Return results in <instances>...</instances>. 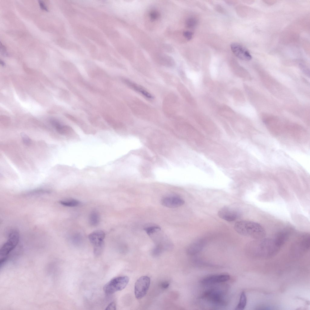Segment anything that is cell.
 Masks as SVG:
<instances>
[{
	"instance_id": "cell-26",
	"label": "cell",
	"mask_w": 310,
	"mask_h": 310,
	"mask_svg": "<svg viewBox=\"0 0 310 310\" xmlns=\"http://www.w3.org/2000/svg\"><path fill=\"white\" fill-rule=\"evenodd\" d=\"M169 285V283L166 282H163L161 285L163 289H167Z\"/></svg>"
},
{
	"instance_id": "cell-21",
	"label": "cell",
	"mask_w": 310,
	"mask_h": 310,
	"mask_svg": "<svg viewBox=\"0 0 310 310\" xmlns=\"http://www.w3.org/2000/svg\"><path fill=\"white\" fill-rule=\"evenodd\" d=\"M184 37L188 40H190L192 39L193 34V32L189 31H186L184 32L183 33Z\"/></svg>"
},
{
	"instance_id": "cell-4",
	"label": "cell",
	"mask_w": 310,
	"mask_h": 310,
	"mask_svg": "<svg viewBox=\"0 0 310 310\" xmlns=\"http://www.w3.org/2000/svg\"><path fill=\"white\" fill-rule=\"evenodd\" d=\"M19 235L18 232L15 230H12L10 232L7 240L0 249V255L1 256H7L15 247L19 242Z\"/></svg>"
},
{
	"instance_id": "cell-11",
	"label": "cell",
	"mask_w": 310,
	"mask_h": 310,
	"mask_svg": "<svg viewBox=\"0 0 310 310\" xmlns=\"http://www.w3.org/2000/svg\"><path fill=\"white\" fill-rule=\"evenodd\" d=\"M205 244L206 241L203 239L197 240L190 245L187 249V252L190 255H195L203 249Z\"/></svg>"
},
{
	"instance_id": "cell-17",
	"label": "cell",
	"mask_w": 310,
	"mask_h": 310,
	"mask_svg": "<svg viewBox=\"0 0 310 310\" xmlns=\"http://www.w3.org/2000/svg\"><path fill=\"white\" fill-rule=\"evenodd\" d=\"M160 229V227L156 225L147 226L144 228L145 232L149 236L152 235L159 231Z\"/></svg>"
},
{
	"instance_id": "cell-1",
	"label": "cell",
	"mask_w": 310,
	"mask_h": 310,
	"mask_svg": "<svg viewBox=\"0 0 310 310\" xmlns=\"http://www.w3.org/2000/svg\"><path fill=\"white\" fill-rule=\"evenodd\" d=\"M234 228L239 234L254 239L262 238L265 235L264 228L259 223L253 221H238L235 224Z\"/></svg>"
},
{
	"instance_id": "cell-7",
	"label": "cell",
	"mask_w": 310,
	"mask_h": 310,
	"mask_svg": "<svg viewBox=\"0 0 310 310\" xmlns=\"http://www.w3.org/2000/svg\"><path fill=\"white\" fill-rule=\"evenodd\" d=\"M230 47L233 54L239 58L246 61L252 59V57L249 52L241 45L233 43L231 44Z\"/></svg>"
},
{
	"instance_id": "cell-5",
	"label": "cell",
	"mask_w": 310,
	"mask_h": 310,
	"mask_svg": "<svg viewBox=\"0 0 310 310\" xmlns=\"http://www.w3.org/2000/svg\"><path fill=\"white\" fill-rule=\"evenodd\" d=\"M105 237L104 232L101 230L94 231L90 234L89 239L94 246V252L98 255L102 252L104 247V239Z\"/></svg>"
},
{
	"instance_id": "cell-22",
	"label": "cell",
	"mask_w": 310,
	"mask_h": 310,
	"mask_svg": "<svg viewBox=\"0 0 310 310\" xmlns=\"http://www.w3.org/2000/svg\"><path fill=\"white\" fill-rule=\"evenodd\" d=\"M159 16L158 13L156 11H153L150 14V17L152 20H155Z\"/></svg>"
},
{
	"instance_id": "cell-9",
	"label": "cell",
	"mask_w": 310,
	"mask_h": 310,
	"mask_svg": "<svg viewBox=\"0 0 310 310\" xmlns=\"http://www.w3.org/2000/svg\"><path fill=\"white\" fill-rule=\"evenodd\" d=\"M161 204L170 208L179 207L184 203L183 199L178 196H169L163 197L161 200Z\"/></svg>"
},
{
	"instance_id": "cell-16",
	"label": "cell",
	"mask_w": 310,
	"mask_h": 310,
	"mask_svg": "<svg viewBox=\"0 0 310 310\" xmlns=\"http://www.w3.org/2000/svg\"><path fill=\"white\" fill-rule=\"evenodd\" d=\"M59 203L62 205L68 207H74L80 204L78 200L72 199L61 200Z\"/></svg>"
},
{
	"instance_id": "cell-25",
	"label": "cell",
	"mask_w": 310,
	"mask_h": 310,
	"mask_svg": "<svg viewBox=\"0 0 310 310\" xmlns=\"http://www.w3.org/2000/svg\"><path fill=\"white\" fill-rule=\"evenodd\" d=\"M7 256L3 257L1 259L0 261V268L4 265L5 262H6L7 259Z\"/></svg>"
},
{
	"instance_id": "cell-6",
	"label": "cell",
	"mask_w": 310,
	"mask_h": 310,
	"mask_svg": "<svg viewBox=\"0 0 310 310\" xmlns=\"http://www.w3.org/2000/svg\"><path fill=\"white\" fill-rule=\"evenodd\" d=\"M150 284V279L147 276H142L137 280L134 286V294L137 298L141 299L146 295Z\"/></svg>"
},
{
	"instance_id": "cell-18",
	"label": "cell",
	"mask_w": 310,
	"mask_h": 310,
	"mask_svg": "<svg viewBox=\"0 0 310 310\" xmlns=\"http://www.w3.org/2000/svg\"><path fill=\"white\" fill-rule=\"evenodd\" d=\"M197 24V21L195 18H188L186 21L187 26L190 28H193L196 26Z\"/></svg>"
},
{
	"instance_id": "cell-2",
	"label": "cell",
	"mask_w": 310,
	"mask_h": 310,
	"mask_svg": "<svg viewBox=\"0 0 310 310\" xmlns=\"http://www.w3.org/2000/svg\"><path fill=\"white\" fill-rule=\"evenodd\" d=\"M225 293L218 289L213 288L205 291L200 298L217 306H224L227 305L225 298Z\"/></svg>"
},
{
	"instance_id": "cell-19",
	"label": "cell",
	"mask_w": 310,
	"mask_h": 310,
	"mask_svg": "<svg viewBox=\"0 0 310 310\" xmlns=\"http://www.w3.org/2000/svg\"><path fill=\"white\" fill-rule=\"evenodd\" d=\"M21 136L22 141L25 145L28 146L31 144V140L28 135L25 133H22Z\"/></svg>"
},
{
	"instance_id": "cell-8",
	"label": "cell",
	"mask_w": 310,
	"mask_h": 310,
	"mask_svg": "<svg viewBox=\"0 0 310 310\" xmlns=\"http://www.w3.org/2000/svg\"><path fill=\"white\" fill-rule=\"evenodd\" d=\"M219 216L228 222L235 220L238 218L239 213L238 211L230 207L225 206L220 209L218 212Z\"/></svg>"
},
{
	"instance_id": "cell-15",
	"label": "cell",
	"mask_w": 310,
	"mask_h": 310,
	"mask_svg": "<svg viewBox=\"0 0 310 310\" xmlns=\"http://www.w3.org/2000/svg\"><path fill=\"white\" fill-rule=\"evenodd\" d=\"M247 303V298L245 292H242L239 302L236 307V309L243 310L245 308Z\"/></svg>"
},
{
	"instance_id": "cell-24",
	"label": "cell",
	"mask_w": 310,
	"mask_h": 310,
	"mask_svg": "<svg viewBox=\"0 0 310 310\" xmlns=\"http://www.w3.org/2000/svg\"><path fill=\"white\" fill-rule=\"evenodd\" d=\"M39 4L40 8L46 11H48V10L45 5L42 1H39Z\"/></svg>"
},
{
	"instance_id": "cell-10",
	"label": "cell",
	"mask_w": 310,
	"mask_h": 310,
	"mask_svg": "<svg viewBox=\"0 0 310 310\" xmlns=\"http://www.w3.org/2000/svg\"><path fill=\"white\" fill-rule=\"evenodd\" d=\"M230 279L228 274H222L209 275L203 279L201 283L205 285L214 284L227 281Z\"/></svg>"
},
{
	"instance_id": "cell-14",
	"label": "cell",
	"mask_w": 310,
	"mask_h": 310,
	"mask_svg": "<svg viewBox=\"0 0 310 310\" xmlns=\"http://www.w3.org/2000/svg\"><path fill=\"white\" fill-rule=\"evenodd\" d=\"M100 219V216L98 213L95 211H93L90 215L89 222L91 226H95L98 224Z\"/></svg>"
},
{
	"instance_id": "cell-23",
	"label": "cell",
	"mask_w": 310,
	"mask_h": 310,
	"mask_svg": "<svg viewBox=\"0 0 310 310\" xmlns=\"http://www.w3.org/2000/svg\"><path fill=\"white\" fill-rule=\"evenodd\" d=\"M116 306L115 303L114 302H112L110 303L106 307V310H114L116 309Z\"/></svg>"
},
{
	"instance_id": "cell-27",
	"label": "cell",
	"mask_w": 310,
	"mask_h": 310,
	"mask_svg": "<svg viewBox=\"0 0 310 310\" xmlns=\"http://www.w3.org/2000/svg\"><path fill=\"white\" fill-rule=\"evenodd\" d=\"M0 64L2 66H4L5 65V63L2 60L0 61Z\"/></svg>"
},
{
	"instance_id": "cell-12",
	"label": "cell",
	"mask_w": 310,
	"mask_h": 310,
	"mask_svg": "<svg viewBox=\"0 0 310 310\" xmlns=\"http://www.w3.org/2000/svg\"><path fill=\"white\" fill-rule=\"evenodd\" d=\"M124 82L130 88L149 99H152L153 97L147 90L137 84L127 79L124 80Z\"/></svg>"
},
{
	"instance_id": "cell-20",
	"label": "cell",
	"mask_w": 310,
	"mask_h": 310,
	"mask_svg": "<svg viewBox=\"0 0 310 310\" xmlns=\"http://www.w3.org/2000/svg\"><path fill=\"white\" fill-rule=\"evenodd\" d=\"M50 122L52 125L57 129L59 128L61 124L57 120L54 118H51L50 120Z\"/></svg>"
},
{
	"instance_id": "cell-3",
	"label": "cell",
	"mask_w": 310,
	"mask_h": 310,
	"mask_svg": "<svg viewBox=\"0 0 310 310\" xmlns=\"http://www.w3.org/2000/svg\"><path fill=\"white\" fill-rule=\"evenodd\" d=\"M129 279L127 276H121L111 280L104 286L103 289L107 295L112 294L116 292L122 290L128 284Z\"/></svg>"
},
{
	"instance_id": "cell-13",
	"label": "cell",
	"mask_w": 310,
	"mask_h": 310,
	"mask_svg": "<svg viewBox=\"0 0 310 310\" xmlns=\"http://www.w3.org/2000/svg\"><path fill=\"white\" fill-rule=\"evenodd\" d=\"M287 230H283L278 232L274 239L276 246L279 248L282 246L287 239L289 236Z\"/></svg>"
}]
</instances>
